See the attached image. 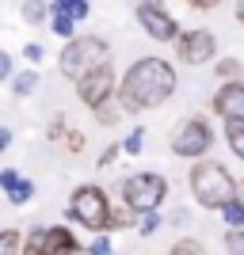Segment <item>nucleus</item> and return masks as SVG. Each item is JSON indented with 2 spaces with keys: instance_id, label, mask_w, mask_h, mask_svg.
Listing matches in <instances>:
<instances>
[{
  "instance_id": "f257e3e1",
  "label": "nucleus",
  "mask_w": 244,
  "mask_h": 255,
  "mask_svg": "<svg viewBox=\"0 0 244 255\" xmlns=\"http://www.w3.org/2000/svg\"><path fill=\"white\" fill-rule=\"evenodd\" d=\"M172 92H176V69L164 57H141V61L130 65L122 84H115V96H118L115 107L126 115H141L149 107L168 103Z\"/></svg>"
},
{
  "instance_id": "f03ea898",
  "label": "nucleus",
  "mask_w": 244,
  "mask_h": 255,
  "mask_svg": "<svg viewBox=\"0 0 244 255\" xmlns=\"http://www.w3.org/2000/svg\"><path fill=\"white\" fill-rule=\"evenodd\" d=\"M191 194L199 198V206H206V210H222L225 202L237 198V183L218 160H202V164L191 168Z\"/></svg>"
},
{
  "instance_id": "7ed1b4c3",
  "label": "nucleus",
  "mask_w": 244,
  "mask_h": 255,
  "mask_svg": "<svg viewBox=\"0 0 244 255\" xmlns=\"http://www.w3.org/2000/svg\"><path fill=\"white\" fill-rule=\"evenodd\" d=\"M107 61V42L103 38H96V34H80V38H69L65 42V50H61V73L69 76V80H80L84 73H92L96 65H103Z\"/></svg>"
},
{
  "instance_id": "20e7f679",
  "label": "nucleus",
  "mask_w": 244,
  "mask_h": 255,
  "mask_svg": "<svg viewBox=\"0 0 244 255\" xmlns=\"http://www.w3.org/2000/svg\"><path fill=\"white\" fill-rule=\"evenodd\" d=\"M168 198V183L157 171H138L122 179V206H130L134 213H153L160 210V202Z\"/></svg>"
},
{
  "instance_id": "39448f33",
  "label": "nucleus",
  "mask_w": 244,
  "mask_h": 255,
  "mask_svg": "<svg viewBox=\"0 0 244 255\" xmlns=\"http://www.w3.org/2000/svg\"><path fill=\"white\" fill-rule=\"evenodd\" d=\"M107 213H111V202H107V191L96 187V183H84L73 191V202H69V217L76 225H84L88 233H107Z\"/></svg>"
},
{
  "instance_id": "423d86ee",
  "label": "nucleus",
  "mask_w": 244,
  "mask_h": 255,
  "mask_svg": "<svg viewBox=\"0 0 244 255\" xmlns=\"http://www.w3.org/2000/svg\"><path fill=\"white\" fill-rule=\"evenodd\" d=\"M115 69H111V61L96 65L92 73H84L80 80H76V96H80V103L92 107V111H99V107L111 103V96H115Z\"/></svg>"
},
{
  "instance_id": "0eeeda50",
  "label": "nucleus",
  "mask_w": 244,
  "mask_h": 255,
  "mask_svg": "<svg viewBox=\"0 0 244 255\" xmlns=\"http://www.w3.org/2000/svg\"><path fill=\"white\" fill-rule=\"evenodd\" d=\"M210 145H214V133L202 118H187V122H180L176 133H172V152H176V156H187V160L206 156Z\"/></svg>"
},
{
  "instance_id": "6e6552de",
  "label": "nucleus",
  "mask_w": 244,
  "mask_h": 255,
  "mask_svg": "<svg viewBox=\"0 0 244 255\" xmlns=\"http://www.w3.org/2000/svg\"><path fill=\"white\" fill-rule=\"evenodd\" d=\"M138 23L145 27V34L153 42H176L180 38V23L172 19V11L160 0H141L138 4Z\"/></svg>"
},
{
  "instance_id": "1a4fd4ad",
  "label": "nucleus",
  "mask_w": 244,
  "mask_h": 255,
  "mask_svg": "<svg viewBox=\"0 0 244 255\" xmlns=\"http://www.w3.org/2000/svg\"><path fill=\"white\" fill-rule=\"evenodd\" d=\"M27 248H31L34 255H84L65 225H57V229H34V233L27 236Z\"/></svg>"
},
{
  "instance_id": "9d476101",
  "label": "nucleus",
  "mask_w": 244,
  "mask_h": 255,
  "mask_svg": "<svg viewBox=\"0 0 244 255\" xmlns=\"http://www.w3.org/2000/svg\"><path fill=\"white\" fill-rule=\"evenodd\" d=\"M176 53H180L183 65H206L218 53V38H214V31H202V27H195V31H180V38H176Z\"/></svg>"
},
{
  "instance_id": "9b49d317",
  "label": "nucleus",
  "mask_w": 244,
  "mask_h": 255,
  "mask_svg": "<svg viewBox=\"0 0 244 255\" xmlns=\"http://www.w3.org/2000/svg\"><path fill=\"white\" fill-rule=\"evenodd\" d=\"M210 107L225 118V122H244V84H241V80H233V84L218 88Z\"/></svg>"
},
{
  "instance_id": "f8f14e48",
  "label": "nucleus",
  "mask_w": 244,
  "mask_h": 255,
  "mask_svg": "<svg viewBox=\"0 0 244 255\" xmlns=\"http://www.w3.org/2000/svg\"><path fill=\"white\" fill-rule=\"evenodd\" d=\"M19 11H23V19L31 23V27H38V23L50 19V4H46V0H27Z\"/></svg>"
},
{
  "instance_id": "ddd939ff",
  "label": "nucleus",
  "mask_w": 244,
  "mask_h": 255,
  "mask_svg": "<svg viewBox=\"0 0 244 255\" xmlns=\"http://www.w3.org/2000/svg\"><path fill=\"white\" fill-rule=\"evenodd\" d=\"M53 11H61V15H69L76 23V19H84L92 8H88V0H53Z\"/></svg>"
},
{
  "instance_id": "4468645a",
  "label": "nucleus",
  "mask_w": 244,
  "mask_h": 255,
  "mask_svg": "<svg viewBox=\"0 0 244 255\" xmlns=\"http://www.w3.org/2000/svg\"><path fill=\"white\" fill-rule=\"evenodd\" d=\"M126 225H134V210H130V206H118V210L107 213V233H118V229H126Z\"/></svg>"
},
{
  "instance_id": "2eb2a0df",
  "label": "nucleus",
  "mask_w": 244,
  "mask_h": 255,
  "mask_svg": "<svg viewBox=\"0 0 244 255\" xmlns=\"http://www.w3.org/2000/svg\"><path fill=\"white\" fill-rule=\"evenodd\" d=\"M53 27V34H57V38H73V31H76V23L69 19V15H61V11H53L50 8V19H46Z\"/></svg>"
},
{
  "instance_id": "dca6fc26",
  "label": "nucleus",
  "mask_w": 244,
  "mask_h": 255,
  "mask_svg": "<svg viewBox=\"0 0 244 255\" xmlns=\"http://www.w3.org/2000/svg\"><path fill=\"white\" fill-rule=\"evenodd\" d=\"M31 194H34V183H31V179H19V183L8 191V202H11V206H27V202H31Z\"/></svg>"
},
{
  "instance_id": "f3484780",
  "label": "nucleus",
  "mask_w": 244,
  "mask_h": 255,
  "mask_svg": "<svg viewBox=\"0 0 244 255\" xmlns=\"http://www.w3.org/2000/svg\"><path fill=\"white\" fill-rule=\"evenodd\" d=\"M225 137H229V149L244 160V122H229V126H225Z\"/></svg>"
},
{
  "instance_id": "a211bd4d",
  "label": "nucleus",
  "mask_w": 244,
  "mask_h": 255,
  "mask_svg": "<svg viewBox=\"0 0 244 255\" xmlns=\"http://www.w3.org/2000/svg\"><path fill=\"white\" fill-rule=\"evenodd\" d=\"M34 84H38V73H31V69H27V73H15V76H11V88H15V96H31Z\"/></svg>"
},
{
  "instance_id": "6ab92c4d",
  "label": "nucleus",
  "mask_w": 244,
  "mask_h": 255,
  "mask_svg": "<svg viewBox=\"0 0 244 255\" xmlns=\"http://www.w3.org/2000/svg\"><path fill=\"white\" fill-rule=\"evenodd\" d=\"M222 213H225V225H233V229H244V202H241V198L225 202V206H222Z\"/></svg>"
},
{
  "instance_id": "aec40b11",
  "label": "nucleus",
  "mask_w": 244,
  "mask_h": 255,
  "mask_svg": "<svg viewBox=\"0 0 244 255\" xmlns=\"http://www.w3.org/2000/svg\"><path fill=\"white\" fill-rule=\"evenodd\" d=\"M19 248H23V236L15 233V229H4V233H0V255H19Z\"/></svg>"
},
{
  "instance_id": "412c9836",
  "label": "nucleus",
  "mask_w": 244,
  "mask_h": 255,
  "mask_svg": "<svg viewBox=\"0 0 244 255\" xmlns=\"http://www.w3.org/2000/svg\"><path fill=\"white\" fill-rule=\"evenodd\" d=\"M134 225H138V233H141V236H153L164 221H160V213L153 210V213H138V221H134Z\"/></svg>"
},
{
  "instance_id": "4be33fe9",
  "label": "nucleus",
  "mask_w": 244,
  "mask_h": 255,
  "mask_svg": "<svg viewBox=\"0 0 244 255\" xmlns=\"http://www.w3.org/2000/svg\"><path fill=\"white\" fill-rule=\"evenodd\" d=\"M141 149H145V129H134V133L118 145V152H126V156H138Z\"/></svg>"
},
{
  "instance_id": "5701e85b",
  "label": "nucleus",
  "mask_w": 244,
  "mask_h": 255,
  "mask_svg": "<svg viewBox=\"0 0 244 255\" xmlns=\"http://www.w3.org/2000/svg\"><path fill=\"white\" fill-rule=\"evenodd\" d=\"M225 252L244 255V229H229V233H225Z\"/></svg>"
},
{
  "instance_id": "b1692460",
  "label": "nucleus",
  "mask_w": 244,
  "mask_h": 255,
  "mask_svg": "<svg viewBox=\"0 0 244 255\" xmlns=\"http://www.w3.org/2000/svg\"><path fill=\"white\" fill-rule=\"evenodd\" d=\"M172 255H206V248L187 236V240H176V244H172Z\"/></svg>"
},
{
  "instance_id": "393cba45",
  "label": "nucleus",
  "mask_w": 244,
  "mask_h": 255,
  "mask_svg": "<svg viewBox=\"0 0 244 255\" xmlns=\"http://www.w3.org/2000/svg\"><path fill=\"white\" fill-rule=\"evenodd\" d=\"M214 73H218V76H225V80L233 84L237 76H241V61H233V57H225V61H218V65H214Z\"/></svg>"
},
{
  "instance_id": "a878e982",
  "label": "nucleus",
  "mask_w": 244,
  "mask_h": 255,
  "mask_svg": "<svg viewBox=\"0 0 244 255\" xmlns=\"http://www.w3.org/2000/svg\"><path fill=\"white\" fill-rule=\"evenodd\" d=\"M15 183H19V171H15V168H0V191L8 194Z\"/></svg>"
},
{
  "instance_id": "bb28decb",
  "label": "nucleus",
  "mask_w": 244,
  "mask_h": 255,
  "mask_svg": "<svg viewBox=\"0 0 244 255\" xmlns=\"http://www.w3.org/2000/svg\"><path fill=\"white\" fill-rule=\"evenodd\" d=\"M88 255H115V248H111V240H107V236H96V240H92V248H88Z\"/></svg>"
},
{
  "instance_id": "cd10ccee",
  "label": "nucleus",
  "mask_w": 244,
  "mask_h": 255,
  "mask_svg": "<svg viewBox=\"0 0 244 255\" xmlns=\"http://www.w3.org/2000/svg\"><path fill=\"white\" fill-rule=\"evenodd\" d=\"M23 57H27V61H42V46H34V42H27V46H23Z\"/></svg>"
},
{
  "instance_id": "c85d7f7f",
  "label": "nucleus",
  "mask_w": 244,
  "mask_h": 255,
  "mask_svg": "<svg viewBox=\"0 0 244 255\" xmlns=\"http://www.w3.org/2000/svg\"><path fill=\"white\" fill-rule=\"evenodd\" d=\"M0 80H11V57L0 50Z\"/></svg>"
},
{
  "instance_id": "c756f323",
  "label": "nucleus",
  "mask_w": 244,
  "mask_h": 255,
  "mask_svg": "<svg viewBox=\"0 0 244 255\" xmlns=\"http://www.w3.org/2000/svg\"><path fill=\"white\" fill-rule=\"evenodd\" d=\"M61 133H65V122H61V118H53V122H50V133H46V137H50V141H61Z\"/></svg>"
},
{
  "instance_id": "7c9ffc66",
  "label": "nucleus",
  "mask_w": 244,
  "mask_h": 255,
  "mask_svg": "<svg viewBox=\"0 0 244 255\" xmlns=\"http://www.w3.org/2000/svg\"><path fill=\"white\" fill-rule=\"evenodd\" d=\"M115 156H118V145L103 149V156H99V168H111V164H115Z\"/></svg>"
},
{
  "instance_id": "2f4dec72",
  "label": "nucleus",
  "mask_w": 244,
  "mask_h": 255,
  "mask_svg": "<svg viewBox=\"0 0 244 255\" xmlns=\"http://www.w3.org/2000/svg\"><path fill=\"white\" fill-rule=\"evenodd\" d=\"M187 4H191V8H199V11H210V8H218L222 0H187Z\"/></svg>"
},
{
  "instance_id": "473e14b6",
  "label": "nucleus",
  "mask_w": 244,
  "mask_h": 255,
  "mask_svg": "<svg viewBox=\"0 0 244 255\" xmlns=\"http://www.w3.org/2000/svg\"><path fill=\"white\" fill-rule=\"evenodd\" d=\"M118 118V107H99V122H115Z\"/></svg>"
},
{
  "instance_id": "72a5a7b5",
  "label": "nucleus",
  "mask_w": 244,
  "mask_h": 255,
  "mask_svg": "<svg viewBox=\"0 0 244 255\" xmlns=\"http://www.w3.org/2000/svg\"><path fill=\"white\" fill-rule=\"evenodd\" d=\"M69 149H73V152H80V149H84V137H80L76 129H69Z\"/></svg>"
},
{
  "instance_id": "f704fd0d",
  "label": "nucleus",
  "mask_w": 244,
  "mask_h": 255,
  "mask_svg": "<svg viewBox=\"0 0 244 255\" xmlns=\"http://www.w3.org/2000/svg\"><path fill=\"white\" fill-rule=\"evenodd\" d=\"M8 145H11V129H4V126H0V152L8 149Z\"/></svg>"
},
{
  "instance_id": "c9c22d12",
  "label": "nucleus",
  "mask_w": 244,
  "mask_h": 255,
  "mask_svg": "<svg viewBox=\"0 0 244 255\" xmlns=\"http://www.w3.org/2000/svg\"><path fill=\"white\" fill-rule=\"evenodd\" d=\"M237 19L244 23V0H237Z\"/></svg>"
},
{
  "instance_id": "e433bc0d",
  "label": "nucleus",
  "mask_w": 244,
  "mask_h": 255,
  "mask_svg": "<svg viewBox=\"0 0 244 255\" xmlns=\"http://www.w3.org/2000/svg\"><path fill=\"white\" fill-rule=\"evenodd\" d=\"M19 255H34V252H31V248H23V252H19Z\"/></svg>"
}]
</instances>
